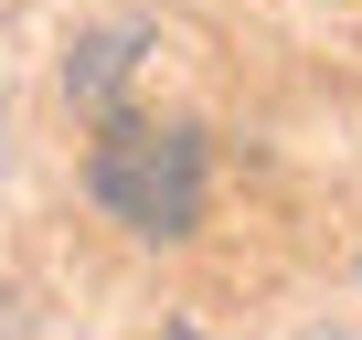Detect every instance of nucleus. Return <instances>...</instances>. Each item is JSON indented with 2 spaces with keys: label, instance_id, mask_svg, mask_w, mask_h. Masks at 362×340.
Listing matches in <instances>:
<instances>
[{
  "label": "nucleus",
  "instance_id": "nucleus-1",
  "mask_svg": "<svg viewBox=\"0 0 362 340\" xmlns=\"http://www.w3.org/2000/svg\"><path fill=\"white\" fill-rule=\"evenodd\" d=\"M86 192L107 224L149 234V245H181L214 202V159H203V128H170V117H107V138L86 149Z\"/></svg>",
  "mask_w": 362,
  "mask_h": 340
},
{
  "label": "nucleus",
  "instance_id": "nucleus-2",
  "mask_svg": "<svg viewBox=\"0 0 362 340\" xmlns=\"http://www.w3.org/2000/svg\"><path fill=\"white\" fill-rule=\"evenodd\" d=\"M139 54H149V32H86V43L64 54V96H75V107H107V96L139 75Z\"/></svg>",
  "mask_w": 362,
  "mask_h": 340
}]
</instances>
